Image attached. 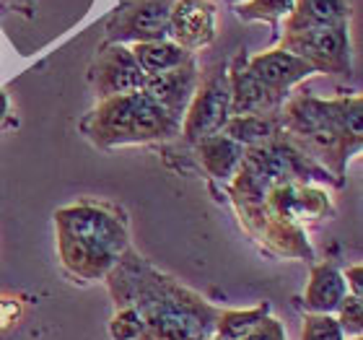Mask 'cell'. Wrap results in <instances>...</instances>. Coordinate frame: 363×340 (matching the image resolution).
<instances>
[{
	"mask_svg": "<svg viewBox=\"0 0 363 340\" xmlns=\"http://www.w3.org/2000/svg\"><path fill=\"white\" fill-rule=\"evenodd\" d=\"M101 125L112 136V141H145L172 133L177 128V117L156 104L151 97L135 91L106 102Z\"/></svg>",
	"mask_w": 363,
	"mask_h": 340,
	"instance_id": "1",
	"label": "cell"
},
{
	"mask_svg": "<svg viewBox=\"0 0 363 340\" xmlns=\"http://www.w3.org/2000/svg\"><path fill=\"white\" fill-rule=\"evenodd\" d=\"M174 0H130L117 11L109 23L112 39H135L143 42H164L169 34Z\"/></svg>",
	"mask_w": 363,
	"mask_h": 340,
	"instance_id": "2",
	"label": "cell"
},
{
	"mask_svg": "<svg viewBox=\"0 0 363 340\" xmlns=\"http://www.w3.org/2000/svg\"><path fill=\"white\" fill-rule=\"evenodd\" d=\"M288 47L306 60L311 68H337L345 70L350 65L348 55V31L342 26H327V29H303L288 34Z\"/></svg>",
	"mask_w": 363,
	"mask_h": 340,
	"instance_id": "3",
	"label": "cell"
},
{
	"mask_svg": "<svg viewBox=\"0 0 363 340\" xmlns=\"http://www.w3.org/2000/svg\"><path fill=\"white\" fill-rule=\"evenodd\" d=\"M216 8L211 0H174L169 34L182 50H195L208 45L216 34Z\"/></svg>",
	"mask_w": 363,
	"mask_h": 340,
	"instance_id": "4",
	"label": "cell"
},
{
	"mask_svg": "<svg viewBox=\"0 0 363 340\" xmlns=\"http://www.w3.org/2000/svg\"><path fill=\"white\" fill-rule=\"evenodd\" d=\"M252 76L257 78V84H262L272 97L280 94L283 89H288L291 84H296L298 78L314 73L309 62L301 60L298 55L288 53V50H272V53L257 55L250 60L247 68Z\"/></svg>",
	"mask_w": 363,
	"mask_h": 340,
	"instance_id": "5",
	"label": "cell"
},
{
	"mask_svg": "<svg viewBox=\"0 0 363 340\" xmlns=\"http://www.w3.org/2000/svg\"><path fill=\"white\" fill-rule=\"evenodd\" d=\"M143 70L138 68L135 57L125 47H112L109 55L99 62V86L104 97H122V94H135L143 89Z\"/></svg>",
	"mask_w": 363,
	"mask_h": 340,
	"instance_id": "6",
	"label": "cell"
},
{
	"mask_svg": "<svg viewBox=\"0 0 363 340\" xmlns=\"http://www.w3.org/2000/svg\"><path fill=\"white\" fill-rule=\"evenodd\" d=\"M228 99H231V94H228L226 86L220 84V81H213V84L205 86V91H200V97H197L195 106L189 112L187 136L189 138L213 136L226 122Z\"/></svg>",
	"mask_w": 363,
	"mask_h": 340,
	"instance_id": "7",
	"label": "cell"
},
{
	"mask_svg": "<svg viewBox=\"0 0 363 340\" xmlns=\"http://www.w3.org/2000/svg\"><path fill=\"white\" fill-rule=\"evenodd\" d=\"M348 18L345 0H296L291 11V31L342 26Z\"/></svg>",
	"mask_w": 363,
	"mask_h": 340,
	"instance_id": "8",
	"label": "cell"
},
{
	"mask_svg": "<svg viewBox=\"0 0 363 340\" xmlns=\"http://www.w3.org/2000/svg\"><path fill=\"white\" fill-rule=\"evenodd\" d=\"M138 68L143 70V76H159L167 70H174L187 62V50H182L174 42H143L133 50Z\"/></svg>",
	"mask_w": 363,
	"mask_h": 340,
	"instance_id": "9",
	"label": "cell"
},
{
	"mask_svg": "<svg viewBox=\"0 0 363 340\" xmlns=\"http://www.w3.org/2000/svg\"><path fill=\"white\" fill-rule=\"evenodd\" d=\"M296 0H244L236 8V16L244 21H270L275 23L280 16H291Z\"/></svg>",
	"mask_w": 363,
	"mask_h": 340,
	"instance_id": "10",
	"label": "cell"
},
{
	"mask_svg": "<svg viewBox=\"0 0 363 340\" xmlns=\"http://www.w3.org/2000/svg\"><path fill=\"white\" fill-rule=\"evenodd\" d=\"M340 294H342V283L333 270L317 273L314 286H311V307H317V309H330V307L337 304L335 299H340Z\"/></svg>",
	"mask_w": 363,
	"mask_h": 340,
	"instance_id": "11",
	"label": "cell"
},
{
	"mask_svg": "<svg viewBox=\"0 0 363 340\" xmlns=\"http://www.w3.org/2000/svg\"><path fill=\"white\" fill-rule=\"evenodd\" d=\"M270 122L257 117V114H247V117H239L228 125V133L236 141H259V138L270 136Z\"/></svg>",
	"mask_w": 363,
	"mask_h": 340,
	"instance_id": "12",
	"label": "cell"
},
{
	"mask_svg": "<svg viewBox=\"0 0 363 340\" xmlns=\"http://www.w3.org/2000/svg\"><path fill=\"white\" fill-rule=\"evenodd\" d=\"M303 340H340V327L327 317L309 319L303 327Z\"/></svg>",
	"mask_w": 363,
	"mask_h": 340,
	"instance_id": "13",
	"label": "cell"
},
{
	"mask_svg": "<svg viewBox=\"0 0 363 340\" xmlns=\"http://www.w3.org/2000/svg\"><path fill=\"white\" fill-rule=\"evenodd\" d=\"M216 146L218 148H223V153H228V156H239V146L228 143V141H216ZM218 156L220 151H211V156H205V164L211 167V172H218ZM228 161H236V159H228Z\"/></svg>",
	"mask_w": 363,
	"mask_h": 340,
	"instance_id": "14",
	"label": "cell"
},
{
	"mask_svg": "<svg viewBox=\"0 0 363 340\" xmlns=\"http://www.w3.org/2000/svg\"><path fill=\"white\" fill-rule=\"evenodd\" d=\"M3 109H6V99L0 97V114H3Z\"/></svg>",
	"mask_w": 363,
	"mask_h": 340,
	"instance_id": "15",
	"label": "cell"
},
{
	"mask_svg": "<svg viewBox=\"0 0 363 340\" xmlns=\"http://www.w3.org/2000/svg\"><path fill=\"white\" fill-rule=\"evenodd\" d=\"M228 3H234V6H239V3H244V0H228Z\"/></svg>",
	"mask_w": 363,
	"mask_h": 340,
	"instance_id": "16",
	"label": "cell"
}]
</instances>
